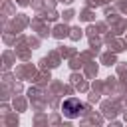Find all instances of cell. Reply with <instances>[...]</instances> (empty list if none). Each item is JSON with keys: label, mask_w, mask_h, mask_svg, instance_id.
Returning a JSON list of instances; mask_svg holds the SVG:
<instances>
[{"label": "cell", "mask_w": 127, "mask_h": 127, "mask_svg": "<svg viewBox=\"0 0 127 127\" xmlns=\"http://www.w3.org/2000/svg\"><path fill=\"white\" fill-rule=\"evenodd\" d=\"M62 109H64V115H65V117H69V119H75V117H79V115L83 113L85 105H83L79 99H75V97H69V99H65V101H64Z\"/></svg>", "instance_id": "6da1fadb"}]
</instances>
